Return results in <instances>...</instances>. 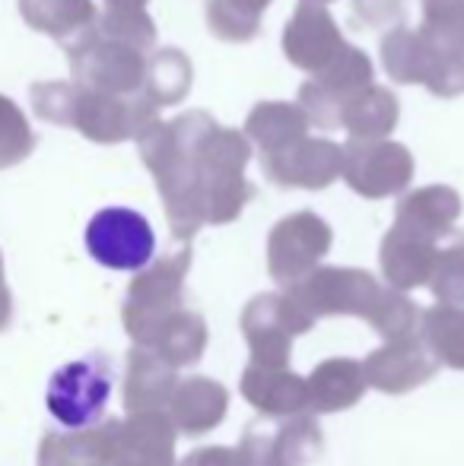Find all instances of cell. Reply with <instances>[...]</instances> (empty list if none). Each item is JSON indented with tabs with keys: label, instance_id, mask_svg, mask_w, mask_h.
<instances>
[{
	"label": "cell",
	"instance_id": "obj_1",
	"mask_svg": "<svg viewBox=\"0 0 464 466\" xmlns=\"http://www.w3.org/2000/svg\"><path fill=\"white\" fill-rule=\"evenodd\" d=\"M115 390V371L106 356H83L61 365L45 387V406L61 429L80 431L106 416Z\"/></svg>",
	"mask_w": 464,
	"mask_h": 466
},
{
	"label": "cell",
	"instance_id": "obj_2",
	"mask_svg": "<svg viewBox=\"0 0 464 466\" xmlns=\"http://www.w3.org/2000/svg\"><path fill=\"white\" fill-rule=\"evenodd\" d=\"M87 251L99 267L137 273L156 258V232L143 213L130 207H106L87 226Z\"/></svg>",
	"mask_w": 464,
	"mask_h": 466
},
{
	"label": "cell",
	"instance_id": "obj_3",
	"mask_svg": "<svg viewBox=\"0 0 464 466\" xmlns=\"http://www.w3.org/2000/svg\"><path fill=\"white\" fill-rule=\"evenodd\" d=\"M32 143L36 140H32V130H29V124H26L23 111L6 96H0V168L26 159Z\"/></svg>",
	"mask_w": 464,
	"mask_h": 466
}]
</instances>
